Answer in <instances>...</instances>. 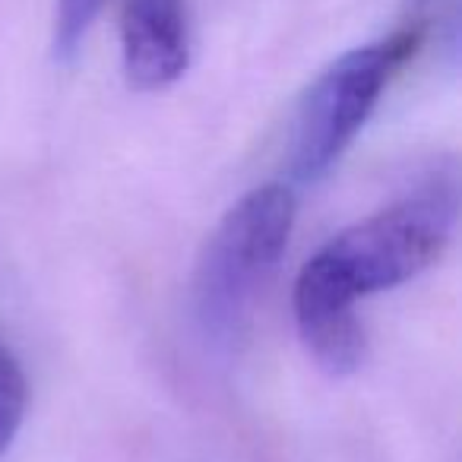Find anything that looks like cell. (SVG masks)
<instances>
[{
  "label": "cell",
  "mask_w": 462,
  "mask_h": 462,
  "mask_svg": "<svg viewBox=\"0 0 462 462\" xmlns=\"http://www.w3.org/2000/svg\"><path fill=\"white\" fill-rule=\"evenodd\" d=\"M29 405V383L23 374L20 358L14 355V348L0 339V456L7 453L10 443L16 440L26 418Z\"/></svg>",
  "instance_id": "obj_5"
},
{
  "label": "cell",
  "mask_w": 462,
  "mask_h": 462,
  "mask_svg": "<svg viewBox=\"0 0 462 462\" xmlns=\"http://www.w3.org/2000/svg\"><path fill=\"white\" fill-rule=\"evenodd\" d=\"M415 39L390 35L339 54L298 105L291 127V171L301 180H317L342 159L358 130L383 98L396 67L409 58Z\"/></svg>",
  "instance_id": "obj_3"
},
{
  "label": "cell",
  "mask_w": 462,
  "mask_h": 462,
  "mask_svg": "<svg viewBox=\"0 0 462 462\" xmlns=\"http://www.w3.org/2000/svg\"><path fill=\"white\" fill-rule=\"evenodd\" d=\"M295 225V193L263 184L245 193L216 225L193 276V308L206 336L228 342L245 323L260 285L282 260Z\"/></svg>",
  "instance_id": "obj_2"
},
{
  "label": "cell",
  "mask_w": 462,
  "mask_h": 462,
  "mask_svg": "<svg viewBox=\"0 0 462 462\" xmlns=\"http://www.w3.org/2000/svg\"><path fill=\"white\" fill-rule=\"evenodd\" d=\"M105 4L108 0H54V58L64 60V64L77 58L96 20L102 16Z\"/></svg>",
  "instance_id": "obj_6"
},
{
  "label": "cell",
  "mask_w": 462,
  "mask_h": 462,
  "mask_svg": "<svg viewBox=\"0 0 462 462\" xmlns=\"http://www.w3.org/2000/svg\"><path fill=\"white\" fill-rule=\"evenodd\" d=\"M117 35L124 77L134 89H168L190 67L187 0H121Z\"/></svg>",
  "instance_id": "obj_4"
},
{
  "label": "cell",
  "mask_w": 462,
  "mask_h": 462,
  "mask_svg": "<svg viewBox=\"0 0 462 462\" xmlns=\"http://www.w3.org/2000/svg\"><path fill=\"white\" fill-rule=\"evenodd\" d=\"M456 209V180L437 174L399 203L329 238L301 266L291 301L355 310L361 298L411 282L449 247Z\"/></svg>",
  "instance_id": "obj_1"
}]
</instances>
